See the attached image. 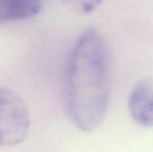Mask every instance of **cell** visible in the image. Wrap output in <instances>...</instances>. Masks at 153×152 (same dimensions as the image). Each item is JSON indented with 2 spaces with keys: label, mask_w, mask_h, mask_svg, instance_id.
<instances>
[{
  "label": "cell",
  "mask_w": 153,
  "mask_h": 152,
  "mask_svg": "<svg viewBox=\"0 0 153 152\" xmlns=\"http://www.w3.org/2000/svg\"><path fill=\"white\" fill-rule=\"evenodd\" d=\"M111 67L107 44L95 29L79 37L67 59L64 97L75 127L89 132L97 128L107 112Z\"/></svg>",
  "instance_id": "1"
},
{
  "label": "cell",
  "mask_w": 153,
  "mask_h": 152,
  "mask_svg": "<svg viewBox=\"0 0 153 152\" xmlns=\"http://www.w3.org/2000/svg\"><path fill=\"white\" fill-rule=\"evenodd\" d=\"M29 125V112L24 100L10 89L0 87V147L24 142Z\"/></svg>",
  "instance_id": "2"
},
{
  "label": "cell",
  "mask_w": 153,
  "mask_h": 152,
  "mask_svg": "<svg viewBox=\"0 0 153 152\" xmlns=\"http://www.w3.org/2000/svg\"><path fill=\"white\" fill-rule=\"evenodd\" d=\"M128 110L133 121L143 127H153V79H145L132 87Z\"/></svg>",
  "instance_id": "3"
},
{
  "label": "cell",
  "mask_w": 153,
  "mask_h": 152,
  "mask_svg": "<svg viewBox=\"0 0 153 152\" xmlns=\"http://www.w3.org/2000/svg\"><path fill=\"white\" fill-rule=\"evenodd\" d=\"M41 10L40 0H0V24L28 20Z\"/></svg>",
  "instance_id": "4"
},
{
  "label": "cell",
  "mask_w": 153,
  "mask_h": 152,
  "mask_svg": "<svg viewBox=\"0 0 153 152\" xmlns=\"http://www.w3.org/2000/svg\"><path fill=\"white\" fill-rule=\"evenodd\" d=\"M62 1L67 7L74 12L79 14H89L100 5L102 0H62Z\"/></svg>",
  "instance_id": "5"
}]
</instances>
